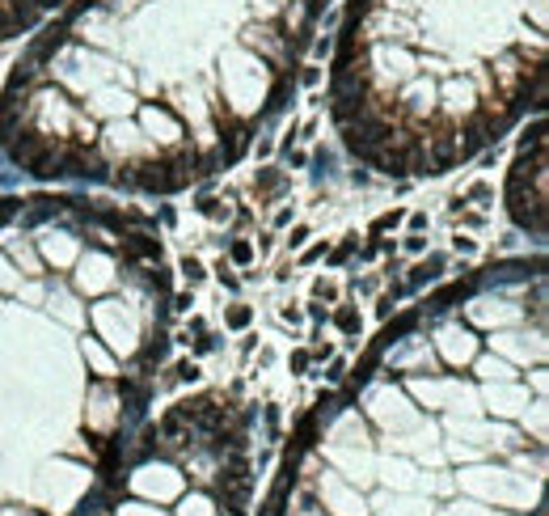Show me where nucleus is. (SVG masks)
I'll use <instances>...</instances> for the list:
<instances>
[{
    "label": "nucleus",
    "instance_id": "obj_1",
    "mask_svg": "<svg viewBox=\"0 0 549 516\" xmlns=\"http://www.w3.org/2000/svg\"><path fill=\"white\" fill-rule=\"evenodd\" d=\"M334 0H64L0 93L34 178L173 195L245 157Z\"/></svg>",
    "mask_w": 549,
    "mask_h": 516
},
{
    "label": "nucleus",
    "instance_id": "obj_2",
    "mask_svg": "<svg viewBox=\"0 0 549 516\" xmlns=\"http://www.w3.org/2000/svg\"><path fill=\"white\" fill-rule=\"evenodd\" d=\"M169 267L144 216L0 199V512L106 474L165 352Z\"/></svg>",
    "mask_w": 549,
    "mask_h": 516
},
{
    "label": "nucleus",
    "instance_id": "obj_3",
    "mask_svg": "<svg viewBox=\"0 0 549 516\" xmlns=\"http://www.w3.org/2000/svg\"><path fill=\"white\" fill-rule=\"evenodd\" d=\"M549 0H346L330 110L389 178L448 174L507 136L545 85Z\"/></svg>",
    "mask_w": 549,
    "mask_h": 516
},
{
    "label": "nucleus",
    "instance_id": "obj_4",
    "mask_svg": "<svg viewBox=\"0 0 549 516\" xmlns=\"http://www.w3.org/2000/svg\"><path fill=\"white\" fill-rule=\"evenodd\" d=\"M60 5L64 0H0V42H9L17 34H30Z\"/></svg>",
    "mask_w": 549,
    "mask_h": 516
}]
</instances>
